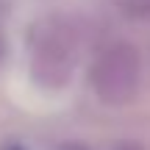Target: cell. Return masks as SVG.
I'll list each match as a JSON object with an SVG mask.
<instances>
[{
  "label": "cell",
  "instance_id": "2",
  "mask_svg": "<svg viewBox=\"0 0 150 150\" xmlns=\"http://www.w3.org/2000/svg\"><path fill=\"white\" fill-rule=\"evenodd\" d=\"M142 59L128 42H114L97 53L89 70V86L106 106H125L139 89Z\"/></svg>",
  "mask_w": 150,
  "mask_h": 150
},
{
  "label": "cell",
  "instance_id": "1",
  "mask_svg": "<svg viewBox=\"0 0 150 150\" xmlns=\"http://www.w3.org/2000/svg\"><path fill=\"white\" fill-rule=\"evenodd\" d=\"M81 59V31L64 14L33 22L28 33V75L45 92H59L72 81Z\"/></svg>",
  "mask_w": 150,
  "mask_h": 150
},
{
  "label": "cell",
  "instance_id": "4",
  "mask_svg": "<svg viewBox=\"0 0 150 150\" xmlns=\"http://www.w3.org/2000/svg\"><path fill=\"white\" fill-rule=\"evenodd\" d=\"M6 56H8V36H6V17H3V8H0V70L6 64Z\"/></svg>",
  "mask_w": 150,
  "mask_h": 150
},
{
  "label": "cell",
  "instance_id": "5",
  "mask_svg": "<svg viewBox=\"0 0 150 150\" xmlns=\"http://www.w3.org/2000/svg\"><path fill=\"white\" fill-rule=\"evenodd\" d=\"M0 150H28V147H22L20 142H6V145L0 147Z\"/></svg>",
  "mask_w": 150,
  "mask_h": 150
},
{
  "label": "cell",
  "instance_id": "3",
  "mask_svg": "<svg viewBox=\"0 0 150 150\" xmlns=\"http://www.w3.org/2000/svg\"><path fill=\"white\" fill-rule=\"evenodd\" d=\"M120 6L125 17L131 20H142V22H150V0H114Z\"/></svg>",
  "mask_w": 150,
  "mask_h": 150
}]
</instances>
